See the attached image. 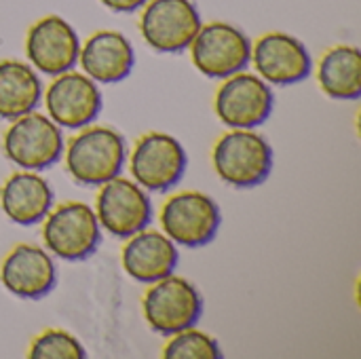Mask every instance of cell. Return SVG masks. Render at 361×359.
<instances>
[{"label": "cell", "instance_id": "obj_1", "mask_svg": "<svg viewBox=\"0 0 361 359\" xmlns=\"http://www.w3.org/2000/svg\"><path fill=\"white\" fill-rule=\"evenodd\" d=\"M125 161V138L112 127H89L68 142L66 167L78 184L102 186L121 176Z\"/></svg>", "mask_w": 361, "mask_h": 359}, {"label": "cell", "instance_id": "obj_2", "mask_svg": "<svg viewBox=\"0 0 361 359\" xmlns=\"http://www.w3.org/2000/svg\"><path fill=\"white\" fill-rule=\"evenodd\" d=\"M214 169L235 188L258 186L271 176L273 148L256 131H228L214 146Z\"/></svg>", "mask_w": 361, "mask_h": 359}, {"label": "cell", "instance_id": "obj_3", "mask_svg": "<svg viewBox=\"0 0 361 359\" xmlns=\"http://www.w3.org/2000/svg\"><path fill=\"white\" fill-rule=\"evenodd\" d=\"M203 313V298L199 290L184 277L173 273L154 281L144 296V317L152 332L173 336L182 330L195 328Z\"/></svg>", "mask_w": 361, "mask_h": 359}, {"label": "cell", "instance_id": "obj_4", "mask_svg": "<svg viewBox=\"0 0 361 359\" xmlns=\"http://www.w3.org/2000/svg\"><path fill=\"white\" fill-rule=\"evenodd\" d=\"M42 241L49 252L61 260H87L91 254H95L102 241L95 212L80 201L61 203L55 212L47 214Z\"/></svg>", "mask_w": 361, "mask_h": 359}, {"label": "cell", "instance_id": "obj_5", "mask_svg": "<svg viewBox=\"0 0 361 359\" xmlns=\"http://www.w3.org/2000/svg\"><path fill=\"white\" fill-rule=\"evenodd\" d=\"M188 47L195 68L207 78H228L245 70L252 59L250 38L224 21L201 25Z\"/></svg>", "mask_w": 361, "mask_h": 359}, {"label": "cell", "instance_id": "obj_6", "mask_svg": "<svg viewBox=\"0 0 361 359\" xmlns=\"http://www.w3.org/2000/svg\"><path fill=\"white\" fill-rule=\"evenodd\" d=\"M4 154L11 163L40 171L55 165L63 154V135L57 123L38 112H27L6 129L2 140Z\"/></svg>", "mask_w": 361, "mask_h": 359}, {"label": "cell", "instance_id": "obj_7", "mask_svg": "<svg viewBox=\"0 0 361 359\" xmlns=\"http://www.w3.org/2000/svg\"><path fill=\"white\" fill-rule=\"evenodd\" d=\"M220 209L203 193H180L169 197L161 209L165 235L182 248H203L214 241L220 229Z\"/></svg>", "mask_w": 361, "mask_h": 359}, {"label": "cell", "instance_id": "obj_8", "mask_svg": "<svg viewBox=\"0 0 361 359\" xmlns=\"http://www.w3.org/2000/svg\"><path fill=\"white\" fill-rule=\"evenodd\" d=\"M201 28V15L192 0H150L140 19L144 40L161 53L188 49Z\"/></svg>", "mask_w": 361, "mask_h": 359}, {"label": "cell", "instance_id": "obj_9", "mask_svg": "<svg viewBox=\"0 0 361 359\" xmlns=\"http://www.w3.org/2000/svg\"><path fill=\"white\" fill-rule=\"evenodd\" d=\"M97 222L114 237L129 239L152 220V205L140 184L121 176L102 184L95 203Z\"/></svg>", "mask_w": 361, "mask_h": 359}, {"label": "cell", "instance_id": "obj_10", "mask_svg": "<svg viewBox=\"0 0 361 359\" xmlns=\"http://www.w3.org/2000/svg\"><path fill=\"white\" fill-rule=\"evenodd\" d=\"M186 163L184 146L173 135L154 131L137 140L131 154V174L142 188L165 193L182 180Z\"/></svg>", "mask_w": 361, "mask_h": 359}, {"label": "cell", "instance_id": "obj_11", "mask_svg": "<svg viewBox=\"0 0 361 359\" xmlns=\"http://www.w3.org/2000/svg\"><path fill=\"white\" fill-rule=\"evenodd\" d=\"M275 97L271 87L243 70L228 76L216 93V114L233 129L260 127L273 112Z\"/></svg>", "mask_w": 361, "mask_h": 359}, {"label": "cell", "instance_id": "obj_12", "mask_svg": "<svg viewBox=\"0 0 361 359\" xmlns=\"http://www.w3.org/2000/svg\"><path fill=\"white\" fill-rule=\"evenodd\" d=\"M25 53L38 72L47 76H57L72 70L78 61L80 40L66 19L57 15H47L27 30Z\"/></svg>", "mask_w": 361, "mask_h": 359}, {"label": "cell", "instance_id": "obj_13", "mask_svg": "<svg viewBox=\"0 0 361 359\" xmlns=\"http://www.w3.org/2000/svg\"><path fill=\"white\" fill-rule=\"evenodd\" d=\"M47 112L53 123L66 129L89 127L102 110V93L85 74L63 72L57 74L44 93Z\"/></svg>", "mask_w": 361, "mask_h": 359}, {"label": "cell", "instance_id": "obj_14", "mask_svg": "<svg viewBox=\"0 0 361 359\" xmlns=\"http://www.w3.org/2000/svg\"><path fill=\"white\" fill-rule=\"evenodd\" d=\"M252 59L260 76L273 85L302 83L313 72V59L307 47L283 32H269L252 49Z\"/></svg>", "mask_w": 361, "mask_h": 359}, {"label": "cell", "instance_id": "obj_15", "mask_svg": "<svg viewBox=\"0 0 361 359\" xmlns=\"http://www.w3.org/2000/svg\"><path fill=\"white\" fill-rule=\"evenodd\" d=\"M2 286L17 298H44L57 284V269L53 258L30 243L15 245L0 267Z\"/></svg>", "mask_w": 361, "mask_h": 359}, {"label": "cell", "instance_id": "obj_16", "mask_svg": "<svg viewBox=\"0 0 361 359\" xmlns=\"http://www.w3.org/2000/svg\"><path fill=\"white\" fill-rule=\"evenodd\" d=\"M78 61L91 80L121 83L131 74L135 53L125 34L114 30H99L80 47Z\"/></svg>", "mask_w": 361, "mask_h": 359}, {"label": "cell", "instance_id": "obj_17", "mask_svg": "<svg viewBox=\"0 0 361 359\" xmlns=\"http://www.w3.org/2000/svg\"><path fill=\"white\" fill-rule=\"evenodd\" d=\"M176 243L157 231H140L123 248L121 260L125 273L140 284H154L171 275L178 267Z\"/></svg>", "mask_w": 361, "mask_h": 359}, {"label": "cell", "instance_id": "obj_18", "mask_svg": "<svg viewBox=\"0 0 361 359\" xmlns=\"http://www.w3.org/2000/svg\"><path fill=\"white\" fill-rule=\"evenodd\" d=\"M53 188L44 178L32 171L13 174L0 186V205L11 222L32 226L47 218L53 205Z\"/></svg>", "mask_w": 361, "mask_h": 359}, {"label": "cell", "instance_id": "obj_19", "mask_svg": "<svg viewBox=\"0 0 361 359\" xmlns=\"http://www.w3.org/2000/svg\"><path fill=\"white\" fill-rule=\"evenodd\" d=\"M42 99V83L34 68L17 59L0 61V116L19 118L34 112Z\"/></svg>", "mask_w": 361, "mask_h": 359}, {"label": "cell", "instance_id": "obj_20", "mask_svg": "<svg viewBox=\"0 0 361 359\" xmlns=\"http://www.w3.org/2000/svg\"><path fill=\"white\" fill-rule=\"evenodd\" d=\"M317 80L322 91L332 99H357L361 95V53L357 47L338 44L322 61Z\"/></svg>", "mask_w": 361, "mask_h": 359}, {"label": "cell", "instance_id": "obj_21", "mask_svg": "<svg viewBox=\"0 0 361 359\" xmlns=\"http://www.w3.org/2000/svg\"><path fill=\"white\" fill-rule=\"evenodd\" d=\"M165 359H220L222 351L218 347V343L205 334L199 332L195 328L182 330L178 334H173V339L167 343L165 351H163Z\"/></svg>", "mask_w": 361, "mask_h": 359}, {"label": "cell", "instance_id": "obj_22", "mask_svg": "<svg viewBox=\"0 0 361 359\" xmlns=\"http://www.w3.org/2000/svg\"><path fill=\"white\" fill-rule=\"evenodd\" d=\"M32 359H82V345L63 330H47L38 339H34L30 353Z\"/></svg>", "mask_w": 361, "mask_h": 359}, {"label": "cell", "instance_id": "obj_23", "mask_svg": "<svg viewBox=\"0 0 361 359\" xmlns=\"http://www.w3.org/2000/svg\"><path fill=\"white\" fill-rule=\"evenodd\" d=\"M99 2L114 13H133L142 8L148 0H99Z\"/></svg>", "mask_w": 361, "mask_h": 359}]
</instances>
